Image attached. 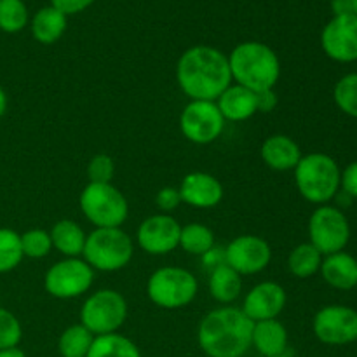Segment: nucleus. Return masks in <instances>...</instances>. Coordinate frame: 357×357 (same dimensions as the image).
I'll return each mask as SVG.
<instances>
[{
    "instance_id": "f257e3e1",
    "label": "nucleus",
    "mask_w": 357,
    "mask_h": 357,
    "mask_svg": "<svg viewBox=\"0 0 357 357\" xmlns=\"http://www.w3.org/2000/svg\"><path fill=\"white\" fill-rule=\"evenodd\" d=\"M176 80L190 100L216 101L232 84L229 56L211 45H194L178 59Z\"/></svg>"
},
{
    "instance_id": "f03ea898",
    "label": "nucleus",
    "mask_w": 357,
    "mask_h": 357,
    "mask_svg": "<svg viewBox=\"0 0 357 357\" xmlns=\"http://www.w3.org/2000/svg\"><path fill=\"white\" fill-rule=\"evenodd\" d=\"M253 324L243 309L220 307L211 310L199 324V347L208 357H243L251 347Z\"/></svg>"
},
{
    "instance_id": "7ed1b4c3",
    "label": "nucleus",
    "mask_w": 357,
    "mask_h": 357,
    "mask_svg": "<svg viewBox=\"0 0 357 357\" xmlns=\"http://www.w3.org/2000/svg\"><path fill=\"white\" fill-rule=\"evenodd\" d=\"M232 80L248 89H274L281 77V61L272 47L257 40L236 45L229 56Z\"/></svg>"
},
{
    "instance_id": "20e7f679",
    "label": "nucleus",
    "mask_w": 357,
    "mask_h": 357,
    "mask_svg": "<svg viewBox=\"0 0 357 357\" xmlns=\"http://www.w3.org/2000/svg\"><path fill=\"white\" fill-rule=\"evenodd\" d=\"M293 171L300 195L312 204L324 206L340 192L342 171L337 160L326 153H307Z\"/></svg>"
},
{
    "instance_id": "39448f33",
    "label": "nucleus",
    "mask_w": 357,
    "mask_h": 357,
    "mask_svg": "<svg viewBox=\"0 0 357 357\" xmlns=\"http://www.w3.org/2000/svg\"><path fill=\"white\" fill-rule=\"evenodd\" d=\"M135 253L132 239L121 229H94L86 237L82 257L93 271L115 272L124 268Z\"/></svg>"
},
{
    "instance_id": "423d86ee",
    "label": "nucleus",
    "mask_w": 357,
    "mask_h": 357,
    "mask_svg": "<svg viewBox=\"0 0 357 357\" xmlns=\"http://www.w3.org/2000/svg\"><path fill=\"white\" fill-rule=\"evenodd\" d=\"M79 204L82 215L96 229H117L129 215L128 199L112 183H87Z\"/></svg>"
},
{
    "instance_id": "0eeeda50",
    "label": "nucleus",
    "mask_w": 357,
    "mask_h": 357,
    "mask_svg": "<svg viewBox=\"0 0 357 357\" xmlns=\"http://www.w3.org/2000/svg\"><path fill=\"white\" fill-rule=\"evenodd\" d=\"M199 282L190 271L181 267H160L146 282L149 298L166 310L183 309L197 296Z\"/></svg>"
},
{
    "instance_id": "6e6552de",
    "label": "nucleus",
    "mask_w": 357,
    "mask_h": 357,
    "mask_svg": "<svg viewBox=\"0 0 357 357\" xmlns=\"http://www.w3.org/2000/svg\"><path fill=\"white\" fill-rule=\"evenodd\" d=\"M128 317V302L115 289L94 291L80 309V324L94 337L117 333Z\"/></svg>"
},
{
    "instance_id": "1a4fd4ad",
    "label": "nucleus",
    "mask_w": 357,
    "mask_h": 357,
    "mask_svg": "<svg viewBox=\"0 0 357 357\" xmlns=\"http://www.w3.org/2000/svg\"><path fill=\"white\" fill-rule=\"evenodd\" d=\"M309 243L323 257L344 251L351 239V225L347 216L335 206H319L309 220Z\"/></svg>"
},
{
    "instance_id": "9d476101",
    "label": "nucleus",
    "mask_w": 357,
    "mask_h": 357,
    "mask_svg": "<svg viewBox=\"0 0 357 357\" xmlns=\"http://www.w3.org/2000/svg\"><path fill=\"white\" fill-rule=\"evenodd\" d=\"M94 271L80 258H65L52 265L44 278V288L59 300L77 298L91 289Z\"/></svg>"
},
{
    "instance_id": "9b49d317",
    "label": "nucleus",
    "mask_w": 357,
    "mask_h": 357,
    "mask_svg": "<svg viewBox=\"0 0 357 357\" xmlns=\"http://www.w3.org/2000/svg\"><path fill=\"white\" fill-rule=\"evenodd\" d=\"M180 129L188 142L209 145L223 132L225 119L216 107V101L190 100L180 115Z\"/></svg>"
},
{
    "instance_id": "f8f14e48",
    "label": "nucleus",
    "mask_w": 357,
    "mask_h": 357,
    "mask_svg": "<svg viewBox=\"0 0 357 357\" xmlns=\"http://www.w3.org/2000/svg\"><path fill=\"white\" fill-rule=\"evenodd\" d=\"M314 335L326 345H349L357 340V310L345 305H328L317 310Z\"/></svg>"
},
{
    "instance_id": "ddd939ff",
    "label": "nucleus",
    "mask_w": 357,
    "mask_h": 357,
    "mask_svg": "<svg viewBox=\"0 0 357 357\" xmlns=\"http://www.w3.org/2000/svg\"><path fill=\"white\" fill-rule=\"evenodd\" d=\"M225 264L239 275H253L265 271L272 260V250L258 236H239L225 248Z\"/></svg>"
},
{
    "instance_id": "4468645a",
    "label": "nucleus",
    "mask_w": 357,
    "mask_h": 357,
    "mask_svg": "<svg viewBox=\"0 0 357 357\" xmlns=\"http://www.w3.org/2000/svg\"><path fill=\"white\" fill-rule=\"evenodd\" d=\"M180 234L181 225L176 222V218L160 213V215L143 220L136 234V241L145 253L160 257L180 246Z\"/></svg>"
},
{
    "instance_id": "2eb2a0df",
    "label": "nucleus",
    "mask_w": 357,
    "mask_h": 357,
    "mask_svg": "<svg viewBox=\"0 0 357 357\" xmlns=\"http://www.w3.org/2000/svg\"><path fill=\"white\" fill-rule=\"evenodd\" d=\"M321 45L328 58L338 63L357 61V16H333L321 33Z\"/></svg>"
},
{
    "instance_id": "dca6fc26",
    "label": "nucleus",
    "mask_w": 357,
    "mask_h": 357,
    "mask_svg": "<svg viewBox=\"0 0 357 357\" xmlns=\"http://www.w3.org/2000/svg\"><path fill=\"white\" fill-rule=\"evenodd\" d=\"M286 302H288V295L281 284L274 281H264L248 291L243 303V312L253 323L278 319L279 314L284 310Z\"/></svg>"
},
{
    "instance_id": "f3484780",
    "label": "nucleus",
    "mask_w": 357,
    "mask_h": 357,
    "mask_svg": "<svg viewBox=\"0 0 357 357\" xmlns=\"http://www.w3.org/2000/svg\"><path fill=\"white\" fill-rule=\"evenodd\" d=\"M178 190H180L181 202L199 209L215 208L223 199V187L220 180H216L213 174L202 173V171L188 173L181 180Z\"/></svg>"
},
{
    "instance_id": "a211bd4d",
    "label": "nucleus",
    "mask_w": 357,
    "mask_h": 357,
    "mask_svg": "<svg viewBox=\"0 0 357 357\" xmlns=\"http://www.w3.org/2000/svg\"><path fill=\"white\" fill-rule=\"evenodd\" d=\"M216 107L225 121L243 122L253 117L258 112L257 93L239 84H230L216 100Z\"/></svg>"
},
{
    "instance_id": "6ab92c4d",
    "label": "nucleus",
    "mask_w": 357,
    "mask_h": 357,
    "mask_svg": "<svg viewBox=\"0 0 357 357\" xmlns=\"http://www.w3.org/2000/svg\"><path fill=\"white\" fill-rule=\"evenodd\" d=\"M260 155L274 171H291L303 157L298 143L286 135H272L261 143Z\"/></svg>"
},
{
    "instance_id": "aec40b11",
    "label": "nucleus",
    "mask_w": 357,
    "mask_h": 357,
    "mask_svg": "<svg viewBox=\"0 0 357 357\" xmlns=\"http://www.w3.org/2000/svg\"><path fill=\"white\" fill-rule=\"evenodd\" d=\"M251 347L257 349L264 357H275L286 354L288 349V330L278 319L258 321L253 324Z\"/></svg>"
},
{
    "instance_id": "412c9836",
    "label": "nucleus",
    "mask_w": 357,
    "mask_h": 357,
    "mask_svg": "<svg viewBox=\"0 0 357 357\" xmlns=\"http://www.w3.org/2000/svg\"><path fill=\"white\" fill-rule=\"evenodd\" d=\"M319 272L324 281L335 289L349 291L357 286V260L345 251L324 257Z\"/></svg>"
},
{
    "instance_id": "4be33fe9",
    "label": "nucleus",
    "mask_w": 357,
    "mask_h": 357,
    "mask_svg": "<svg viewBox=\"0 0 357 357\" xmlns=\"http://www.w3.org/2000/svg\"><path fill=\"white\" fill-rule=\"evenodd\" d=\"M65 30L66 16L52 6L42 7L31 17V35L38 44H54L63 37Z\"/></svg>"
},
{
    "instance_id": "5701e85b",
    "label": "nucleus",
    "mask_w": 357,
    "mask_h": 357,
    "mask_svg": "<svg viewBox=\"0 0 357 357\" xmlns=\"http://www.w3.org/2000/svg\"><path fill=\"white\" fill-rule=\"evenodd\" d=\"M52 248L66 258H79L86 246V232L73 220H59L51 229Z\"/></svg>"
},
{
    "instance_id": "b1692460",
    "label": "nucleus",
    "mask_w": 357,
    "mask_h": 357,
    "mask_svg": "<svg viewBox=\"0 0 357 357\" xmlns=\"http://www.w3.org/2000/svg\"><path fill=\"white\" fill-rule=\"evenodd\" d=\"M243 291V278L227 264L209 272V293L220 303H232Z\"/></svg>"
},
{
    "instance_id": "393cba45",
    "label": "nucleus",
    "mask_w": 357,
    "mask_h": 357,
    "mask_svg": "<svg viewBox=\"0 0 357 357\" xmlns=\"http://www.w3.org/2000/svg\"><path fill=\"white\" fill-rule=\"evenodd\" d=\"M87 357H142L138 345L128 337L108 333L94 337Z\"/></svg>"
},
{
    "instance_id": "a878e982",
    "label": "nucleus",
    "mask_w": 357,
    "mask_h": 357,
    "mask_svg": "<svg viewBox=\"0 0 357 357\" xmlns=\"http://www.w3.org/2000/svg\"><path fill=\"white\" fill-rule=\"evenodd\" d=\"M323 255L310 243H302L291 250L288 257V268L295 278L309 279L321 271Z\"/></svg>"
},
{
    "instance_id": "bb28decb",
    "label": "nucleus",
    "mask_w": 357,
    "mask_h": 357,
    "mask_svg": "<svg viewBox=\"0 0 357 357\" xmlns=\"http://www.w3.org/2000/svg\"><path fill=\"white\" fill-rule=\"evenodd\" d=\"M180 248L194 257H204L208 251L215 248V234L209 227L202 223H188L181 227Z\"/></svg>"
},
{
    "instance_id": "cd10ccee",
    "label": "nucleus",
    "mask_w": 357,
    "mask_h": 357,
    "mask_svg": "<svg viewBox=\"0 0 357 357\" xmlns=\"http://www.w3.org/2000/svg\"><path fill=\"white\" fill-rule=\"evenodd\" d=\"M94 335L82 324L66 328L58 340V351L61 357H87L93 345Z\"/></svg>"
},
{
    "instance_id": "c85d7f7f",
    "label": "nucleus",
    "mask_w": 357,
    "mask_h": 357,
    "mask_svg": "<svg viewBox=\"0 0 357 357\" xmlns=\"http://www.w3.org/2000/svg\"><path fill=\"white\" fill-rule=\"evenodd\" d=\"M23 258L20 234L13 229H0V274L14 271Z\"/></svg>"
},
{
    "instance_id": "c756f323",
    "label": "nucleus",
    "mask_w": 357,
    "mask_h": 357,
    "mask_svg": "<svg viewBox=\"0 0 357 357\" xmlns=\"http://www.w3.org/2000/svg\"><path fill=\"white\" fill-rule=\"evenodd\" d=\"M28 9L23 0H0V30L17 33L28 24Z\"/></svg>"
},
{
    "instance_id": "7c9ffc66",
    "label": "nucleus",
    "mask_w": 357,
    "mask_h": 357,
    "mask_svg": "<svg viewBox=\"0 0 357 357\" xmlns=\"http://www.w3.org/2000/svg\"><path fill=\"white\" fill-rule=\"evenodd\" d=\"M333 98L345 115L357 119V73H349L335 84Z\"/></svg>"
},
{
    "instance_id": "2f4dec72",
    "label": "nucleus",
    "mask_w": 357,
    "mask_h": 357,
    "mask_svg": "<svg viewBox=\"0 0 357 357\" xmlns=\"http://www.w3.org/2000/svg\"><path fill=\"white\" fill-rule=\"evenodd\" d=\"M21 236V250H23V257L26 258H44L51 253L52 241L51 234L44 229H31L26 230Z\"/></svg>"
},
{
    "instance_id": "473e14b6",
    "label": "nucleus",
    "mask_w": 357,
    "mask_h": 357,
    "mask_svg": "<svg viewBox=\"0 0 357 357\" xmlns=\"http://www.w3.org/2000/svg\"><path fill=\"white\" fill-rule=\"evenodd\" d=\"M23 337L21 323L13 312L0 307V351L17 347Z\"/></svg>"
},
{
    "instance_id": "72a5a7b5",
    "label": "nucleus",
    "mask_w": 357,
    "mask_h": 357,
    "mask_svg": "<svg viewBox=\"0 0 357 357\" xmlns=\"http://www.w3.org/2000/svg\"><path fill=\"white\" fill-rule=\"evenodd\" d=\"M115 174L114 159L107 153H98L89 160L87 166V178L89 183H112Z\"/></svg>"
},
{
    "instance_id": "f704fd0d",
    "label": "nucleus",
    "mask_w": 357,
    "mask_h": 357,
    "mask_svg": "<svg viewBox=\"0 0 357 357\" xmlns=\"http://www.w3.org/2000/svg\"><path fill=\"white\" fill-rule=\"evenodd\" d=\"M155 204L164 215L167 213L174 211L178 206L181 204V197H180V190L174 187H164L157 192V197H155Z\"/></svg>"
},
{
    "instance_id": "c9c22d12",
    "label": "nucleus",
    "mask_w": 357,
    "mask_h": 357,
    "mask_svg": "<svg viewBox=\"0 0 357 357\" xmlns=\"http://www.w3.org/2000/svg\"><path fill=\"white\" fill-rule=\"evenodd\" d=\"M340 188L344 194L351 199H357V160L351 162L344 171H342Z\"/></svg>"
},
{
    "instance_id": "e433bc0d",
    "label": "nucleus",
    "mask_w": 357,
    "mask_h": 357,
    "mask_svg": "<svg viewBox=\"0 0 357 357\" xmlns=\"http://www.w3.org/2000/svg\"><path fill=\"white\" fill-rule=\"evenodd\" d=\"M93 3L94 0H51V6L56 7L58 10H61L65 16L82 13V10H86L89 6H93Z\"/></svg>"
},
{
    "instance_id": "4c0bfd02",
    "label": "nucleus",
    "mask_w": 357,
    "mask_h": 357,
    "mask_svg": "<svg viewBox=\"0 0 357 357\" xmlns=\"http://www.w3.org/2000/svg\"><path fill=\"white\" fill-rule=\"evenodd\" d=\"M257 105L258 112H264V114H268V112L274 110L278 107V94H275L274 89H264L257 93Z\"/></svg>"
},
{
    "instance_id": "58836bf2",
    "label": "nucleus",
    "mask_w": 357,
    "mask_h": 357,
    "mask_svg": "<svg viewBox=\"0 0 357 357\" xmlns=\"http://www.w3.org/2000/svg\"><path fill=\"white\" fill-rule=\"evenodd\" d=\"M331 10L335 16L354 14V0H331Z\"/></svg>"
},
{
    "instance_id": "ea45409f",
    "label": "nucleus",
    "mask_w": 357,
    "mask_h": 357,
    "mask_svg": "<svg viewBox=\"0 0 357 357\" xmlns=\"http://www.w3.org/2000/svg\"><path fill=\"white\" fill-rule=\"evenodd\" d=\"M0 357H26V354H24L20 347H13L0 351Z\"/></svg>"
},
{
    "instance_id": "a19ab883",
    "label": "nucleus",
    "mask_w": 357,
    "mask_h": 357,
    "mask_svg": "<svg viewBox=\"0 0 357 357\" xmlns=\"http://www.w3.org/2000/svg\"><path fill=\"white\" fill-rule=\"evenodd\" d=\"M6 110H7V94L6 91L2 89V86H0V119L3 117Z\"/></svg>"
},
{
    "instance_id": "79ce46f5",
    "label": "nucleus",
    "mask_w": 357,
    "mask_h": 357,
    "mask_svg": "<svg viewBox=\"0 0 357 357\" xmlns=\"http://www.w3.org/2000/svg\"><path fill=\"white\" fill-rule=\"evenodd\" d=\"M354 14L357 16V0H354Z\"/></svg>"
},
{
    "instance_id": "37998d69",
    "label": "nucleus",
    "mask_w": 357,
    "mask_h": 357,
    "mask_svg": "<svg viewBox=\"0 0 357 357\" xmlns=\"http://www.w3.org/2000/svg\"><path fill=\"white\" fill-rule=\"evenodd\" d=\"M275 357H289L288 354H282V356H275Z\"/></svg>"
}]
</instances>
